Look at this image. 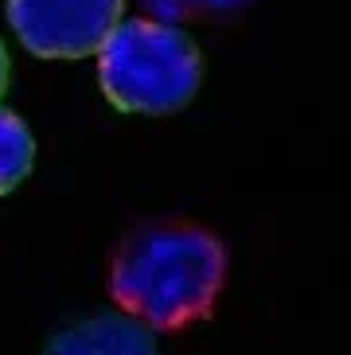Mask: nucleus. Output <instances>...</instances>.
Here are the masks:
<instances>
[{"label":"nucleus","mask_w":351,"mask_h":355,"mask_svg":"<svg viewBox=\"0 0 351 355\" xmlns=\"http://www.w3.org/2000/svg\"><path fill=\"white\" fill-rule=\"evenodd\" d=\"M203 63L176 24L117 20L98 47V83L125 114H172L199 90Z\"/></svg>","instance_id":"obj_2"},{"label":"nucleus","mask_w":351,"mask_h":355,"mask_svg":"<svg viewBox=\"0 0 351 355\" xmlns=\"http://www.w3.org/2000/svg\"><path fill=\"white\" fill-rule=\"evenodd\" d=\"M121 20V0H8V24L40 59L98 55Z\"/></svg>","instance_id":"obj_3"},{"label":"nucleus","mask_w":351,"mask_h":355,"mask_svg":"<svg viewBox=\"0 0 351 355\" xmlns=\"http://www.w3.org/2000/svg\"><path fill=\"white\" fill-rule=\"evenodd\" d=\"M250 0H145V8L153 12L148 20L176 24V28L184 20H196V16H223V12H238Z\"/></svg>","instance_id":"obj_6"},{"label":"nucleus","mask_w":351,"mask_h":355,"mask_svg":"<svg viewBox=\"0 0 351 355\" xmlns=\"http://www.w3.org/2000/svg\"><path fill=\"white\" fill-rule=\"evenodd\" d=\"M47 355H156V340L133 316H94L55 336Z\"/></svg>","instance_id":"obj_4"},{"label":"nucleus","mask_w":351,"mask_h":355,"mask_svg":"<svg viewBox=\"0 0 351 355\" xmlns=\"http://www.w3.org/2000/svg\"><path fill=\"white\" fill-rule=\"evenodd\" d=\"M35 160V137L20 117L0 105V196L12 191L31 172Z\"/></svg>","instance_id":"obj_5"},{"label":"nucleus","mask_w":351,"mask_h":355,"mask_svg":"<svg viewBox=\"0 0 351 355\" xmlns=\"http://www.w3.org/2000/svg\"><path fill=\"white\" fill-rule=\"evenodd\" d=\"M227 277V250L187 223L137 230L114 258L110 297L153 332H176L211 313Z\"/></svg>","instance_id":"obj_1"},{"label":"nucleus","mask_w":351,"mask_h":355,"mask_svg":"<svg viewBox=\"0 0 351 355\" xmlns=\"http://www.w3.org/2000/svg\"><path fill=\"white\" fill-rule=\"evenodd\" d=\"M4 83H8V55H4V43H0V94H4Z\"/></svg>","instance_id":"obj_7"}]
</instances>
